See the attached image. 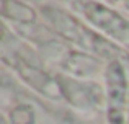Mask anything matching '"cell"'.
<instances>
[{"mask_svg":"<svg viewBox=\"0 0 129 124\" xmlns=\"http://www.w3.org/2000/svg\"><path fill=\"white\" fill-rule=\"evenodd\" d=\"M126 113H127V124H129V100H127V109H126Z\"/></svg>","mask_w":129,"mask_h":124,"instance_id":"9c48e42d","label":"cell"},{"mask_svg":"<svg viewBox=\"0 0 129 124\" xmlns=\"http://www.w3.org/2000/svg\"><path fill=\"white\" fill-rule=\"evenodd\" d=\"M0 15L10 21H18L25 25H33L38 18L36 12L29 5L23 2H12V0H2L0 2Z\"/></svg>","mask_w":129,"mask_h":124,"instance_id":"8992f818","label":"cell"},{"mask_svg":"<svg viewBox=\"0 0 129 124\" xmlns=\"http://www.w3.org/2000/svg\"><path fill=\"white\" fill-rule=\"evenodd\" d=\"M74 5L80 7V12L85 15V18L100 31L129 48V21L116 10L98 2H79Z\"/></svg>","mask_w":129,"mask_h":124,"instance_id":"3957f363","label":"cell"},{"mask_svg":"<svg viewBox=\"0 0 129 124\" xmlns=\"http://www.w3.org/2000/svg\"><path fill=\"white\" fill-rule=\"evenodd\" d=\"M62 96L77 108H91L101 100V90L96 83H82L64 75H57Z\"/></svg>","mask_w":129,"mask_h":124,"instance_id":"5b68a950","label":"cell"},{"mask_svg":"<svg viewBox=\"0 0 129 124\" xmlns=\"http://www.w3.org/2000/svg\"><path fill=\"white\" fill-rule=\"evenodd\" d=\"M64 67L70 73H75V75H88V73H93L100 67V62L90 56L82 54V52H70L69 57L64 62Z\"/></svg>","mask_w":129,"mask_h":124,"instance_id":"52a82bcc","label":"cell"},{"mask_svg":"<svg viewBox=\"0 0 129 124\" xmlns=\"http://www.w3.org/2000/svg\"><path fill=\"white\" fill-rule=\"evenodd\" d=\"M124 5H126V7H127V10H129V2H124Z\"/></svg>","mask_w":129,"mask_h":124,"instance_id":"30bf717a","label":"cell"},{"mask_svg":"<svg viewBox=\"0 0 129 124\" xmlns=\"http://www.w3.org/2000/svg\"><path fill=\"white\" fill-rule=\"evenodd\" d=\"M35 109L29 105H18L10 111V122L12 124H35Z\"/></svg>","mask_w":129,"mask_h":124,"instance_id":"ba28073f","label":"cell"},{"mask_svg":"<svg viewBox=\"0 0 129 124\" xmlns=\"http://www.w3.org/2000/svg\"><path fill=\"white\" fill-rule=\"evenodd\" d=\"M13 69L16 70L21 80L25 83H28L33 90H36L38 93H41L43 96H47L51 100H60L62 96V90H60L59 80L57 77L49 75L47 72H44L43 69L29 64L28 61L15 56V62L12 64Z\"/></svg>","mask_w":129,"mask_h":124,"instance_id":"277c9868","label":"cell"},{"mask_svg":"<svg viewBox=\"0 0 129 124\" xmlns=\"http://www.w3.org/2000/svg\"><path fill=\"white\" fill-rule=\"evenodd\" d=\"M106 83V118L110 124H124L127 109V77L123 64L111 61L105 69Z\"/></svg>","mask_w":129,"mask_h":124,"instance_id":"7a4b0ae2","label":"cell"},{"mask_svg":"<svg viewBox=\"0 0 129 124\" xmlns=\"http://www.w3.org/2000/svg\"><path fill=\"white\" fill-rule=\"evenodd\" d=\"M43 15L46 16V20L51 23V26L60 36H64L67 41L74 43V44L80 46L87 51L95 52L101 57L111 59V61H118V57L123 54L116 44L110 43L106 38L100 36L98 33L88 29L75 16H72L70 13L64 12L57 7H44Z\"/></svg>","mask_w":129,"mask_h":124,"instance_id":"6da1fadb","label":"cell"}]
</instances>
